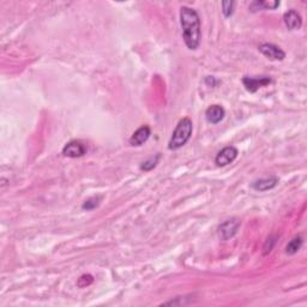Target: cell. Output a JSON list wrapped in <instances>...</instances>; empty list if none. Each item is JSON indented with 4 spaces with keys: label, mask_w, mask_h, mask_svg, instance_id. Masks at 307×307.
<instances>
[{
    "label": "cell",
    "mask_w": 307,
    "mask_h": 307,
    "mask_svg": "<svg viewBox=\"0 0 307 307\" xmlns=\"http://www.w3.org/2000/svg\"><path fill=\"white\" fill-rule=\"evenodd\" d=\"M180 24L183 28V37L186 47L194 51L200 44V19L197 11L193 8L183 6L180 8Z\"/></svg>",
    "instance_id": "cell-1"
},
{
    "label": "cell",
    "mask_w": 307,
    "mask_h": 307,
    "mask_svg": "<svg viewBox=\"0 0 307 307\" xmlns=\"http://www.w3.org/2000/svg\"><path fill=\"white\" fill-rule=\"evenodd\" d=\"M192 131H193V124H192L191 119L184 118V119L180 120L168 143L169 150H178V149L185 145L188 142V139L191 138Z\"/></svg>",
    "instance_id": "cell-2"
},
{
    "label": "cell",
    "mask_w": 307,
    "mask_h": 307,
    "mask_svg": "<svg viewBox=\"0 0 307 307\" xmlns=\"http://www.w3.org/2000/svg\"><path fill=\"white\" fill-rule=\"evenodd\" d=\"M238 154L239 153H238V149L235 148V146H226V148H223L222 150L216 155L215 163H216V166H219V167H225V166H228L229 163H232L237 159Z\"/></svg>",
    "instance_id": "cell-3"
},
{
    "label": "cell",
    "mask_w": 307,
    "mask_h": 307,
    "mask_svg": "<svg viewBox=\"0 0 307 307\" xmlns=\"http://www.w3.org/2000/svg\"><path fill=\"white\" fill-rule=\"evenodd\" d=\"M240 227V221L238 219L227 220L219 227V235L222 240H228L237 234Z\"/></svg>",
    "instance_id": "cell-4"
},
{
    "label": "cell",
    "mask_w": 307,
    "mask_h": 307,
    "mask_svg": "<svg viewBox=\"0 0 307 307\" xmlns=\"http://www.w3.org/2000/svg\"><path fill=\"white\" fill-rule=\"evenodd\" d=\"M243 83L245 85L246 90L249 93H256L259 88L266 87L271 83V78L266 76L262 77H244Z\"/></svg>",
    "instance_id": "cell-5"
},
{
    "label": "cell",
    "mask_w": 307,
    "mask_h": 307,
    "mask_svg": "<svg viewBox=\"0 0 307 307\" xmlns=\"http://www.w3.org/2000/svg\"><path fill=\"white\" fill-rule=\"evenodd\" d=\"M259 51L263 56L270 60H276V61H281L286 58V53L281 50L276 45L272 44H262L259 46Z\"/></svg>",
    "instance_id": "cell-6"
},
{
    "label": "cell",
    "mask_w": 307,
    "mask_h": 307,
    "mask_svg": "<svg viewBox=\"0 0 307 307\" xmlns=\"http://www.w3.org/2000/svg\"><path fill=\"white\" fill-rule=\"evenodd\" d=\"M225 116H226L225 108L220 105H212L205 111L206 122L210 123L212 125H216L222 122Z\"/></svg>",
    "instance_id": "cell-7"
},
{
    "label": "cell",
    "mask_w": 307,
    "mask_h": 307,
    "mask_svg": "<svg viewBox=\"0 0 307 307\" xmlns=\"http://www.w3.org/2000/svg\"><path fill=\"white\" fill-rule=\"evenodd\" d=\"M85 154V146L81 142L72 140L68 142L64 148H62V155L66 157H71V159H77Z\"/></svg>",
    "instance_id": "cell-8"
},
{
    "label": "cell",
    "mask_w": 307,
    "mask_h": 307,
    "mask_svg": "<svg viewBox=\"0 0 307 307\" xmlns=\"http://www.w3.org/2000/svg\"><path fill=\"white\" fill-rule=\"evenodd\" d=\"M283 22L289 30H299L303 25V18L300 13L295 10H289L283 16Z\"/></svg>",
    "instance_id": "cell-9"
},
{
    "label": "cell",
    "mask_w": 307,
    "mask_h": 307,
    "mask_svg": "<svg viewBox=\"0 0 307 307\" xmlns=\"http://www.w3.org/2000/svg\"><path fill=\"white\" fill-rule=\"evenodd\" d=\"M150 134H151L150 127L146 125L142 126V127H139L138 130L133 132V134H132V137L130 138V144L133 146L143 145L146 140L149 139Z\"/></svg>",
    "instance_id": "cell-10"
},
{
    "label": "cell",
    "mask_w": 307,
    "mask_h": 307,
    "mask_svg": "<svg viewBox=\"0 0 307 307\" xmlns=\"http://www.w3.org/2000/svg\"><path fill=\"white\" fill-rule=\"evenodd\" d=\"M278 184V179L276 177H269V178H262V179H258L256 182L252 183V188L256 191L264 192L272 190L274 187H276Z\"/></svg>",
    "instance_id": "cell-11"
},
{
    "label": "cell",
    "mask_w": 307,
    "mask_h": 307,
    "mask_svg": "<svg viewBox=\"0 0 307 307\" xmlns=\"http://www.w3.org/2000/svg\"><path fill=\"white\" fill-rule=\"evenodd\" d=\"M301 246H303V238L295 237L294 239H292L291 242L288 243V245H287L286 247V252L288 254H295L301 248Z\"/></svg>",
    "instance_id": "cell-12"
},
{
    "label": "cell",
    "mask_w": 307,
    "mask_h": 307,
    "mask_svg": "<svg viewBox=\"0 0 307 307\" xmlns=\"http://www.w3.org/2000/svg\"><path fill=\"white\" fill-rule=\"evenodd\" d=\"M160 159H161V154H156L155 156L150 157V159H148L146 161L143 162L142 165H140V169L144 172L153 171V169L157 166V163L160 162Z\"/></svg>",
    "instance_id": "cell-13"
},
{
    "label": "cell",
    "mask_w": 307,
    "mask_h": 307,
    "mask_svg": "<svg viewBox=\"0 0 307 307\" xmlns=\"http://www.w3.org/2000/svg\"><path fill=\"white\" fill-rule=\"evenodd\" d=\"M100 203H101V197H99V196L90 197L89 199H87L84 203H83L82 209H83V210H87V211L94 210V209H96L97 206L100 205Z\"/></svg>",
    "instance_id": "cell-14"
},
{
    "label": "cell",
    "mask_w": 307,
    "mask_h": 307,
    "mask_svg": "<svg viewBox=\"0 0 307 307\" xmlns=\"http://www.w3.org/2000/svg\"><path fill=\"white\" fill-rule=\"evenodd\" d=\"M234 6L235 2L234 1H223L222 2V11L225 17H231L234 12Z\"/></svg>",
    "instance_id": "cell-15"
},
{
    "label": "cell",
    "mask_w": 307,
    "mask_h": 307,
    "mask_svg": "<svg viewBox=\"0 0 307 307\" xmlns=\"http://www.w3.org/2000/svg\"><path fill=\"white\" fill-rule=\"evenodd\" d=\"M275 239H276V238H275V237L268 238V240H266L265 245H264V254L270 253L272 247H274L275 243H276V240H275Z\"/></svg>",
    "instance_id": "cell-16"
},
{
    "label": "cell",
    "mask_w": 307,
    "mask_h": 307,
    "mask_svg": "<svg viewBox=\"0 0 307 307\" xmlns=\"http://www.w3.org/2000/svg\"><path fill=\"white\" fill-rule=\"evenodd\" d=\"M205 82L208 83L209 85H211V87H214V85L217 83V81H215V78H214V77H212V76H208V77H206Z\"/></svg>",
    "instance_id": "cell-17"
}]
</instances>
